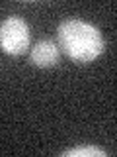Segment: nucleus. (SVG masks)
<instances>
[{
  "instance_id": "f03ea898",
  "label": "nucleus",
  "mask_w": 117,
  "mask_h": 157,
  "mask_svg": "<svg viewBox=\"0 0 117 157\" xmlns=\"http://www.w3.org/2000/svg\"><path fill=\"white\" fill-rule=\"evenodd\" d=\"M29 26L20 16H8L0 24V47L8 55H22L29 47Z\"/></svg>"
},
{
  "instance_id": "7ed1b4c3",
  "label": "nucleus",
  "mask_w": 117,
  "mask_h": 157,
  "mask_svg": "<svg viewBox=\"0 0 117 157\" xmlns=\"http://www.w3.org/2000/svg\"><path fill=\"white\" fill-rule=\"evenodd\" d=\"M61 49L51 39H41L31 47V63L39 69H51L58 63Z\"/></svg>"
},
{
  "instance_id": "f257e3e1",
  "label": "nucleus",
  "mask_w": 117,
  "mask_h": 157,
  "mask_svg": "<svg viewBox=\"0 0 117 157\" xmlns=\"http://www.w3.org/2000/svg\"><path fill=\"white\" fill-rule=\"evenodd\" d=\"M57 45L74 63L86 65L104 53L105 41L96 26L82 20H65L57 28Z\"/></svg>"
},
{
  "instance_id": "20e7f679",
  "label": "nucleus",
  "mask_w": 117,
  "mask_h": 157,
  "mask_svg": "<svg viewBox=\"0 0 117 157\" xmlns=\"http://www.w3.org/2000/svg\"><path fill=\"white\" fill-rule=\"evenodd\" d=\"M65 157H105L107 153L101 147H96V145H80V147H72L62 153Z\"/></svg>"
}]
</instances>
